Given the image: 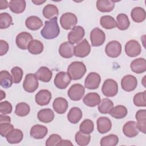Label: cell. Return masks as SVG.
Masks as SVG:
<instances>
[{
	"label": "cell",
	"mask_w": 146,
	"mask_h": 146,
	"mask_svg": "<svg viewBox=\"0 0 146 146\" xmlns=\"http://www.w3.org/2000/svg\"><path fill=\"white\" fill-rule=\"evenodd\" d=\"M57 17L53 18L44 22V26L40 31V34L46 39L56 38L60 33V29L57 22Z\"/></svg>",
	"instance_id": "6da1fadb"
},
{
	"label": "cell",
	"mask_w": 146,
	"mask_h": 146,
	"mask_svg": "<svg viewBox=\"0 0 146 146\" xmlns=\"http://www.w3.org/2000/svg\"><path fill=\"white\" fill-rule=\"evenodd\" d=\"M87 68L82 62L75 61L72 62L67 68V74L72 80H79L86 74Z\"/></svg>",
	"instance_id": "7a4b0ae2"
},
{
	"label": "cell",
	"mask_w": 146,
	"mask_h": 146,
	"mask_svg": "<svg viewBox=\"0 0 146 146\" xmlns=\"http://www.w3.org/2000/svg\"><path fill=\"white\" fill-rule=\"evenodd\" d=\"M102 91L107 97H113L118 92V85L117 82L112 79H106L102 86Z\"/></svg>",
	"instance_id": "3957f363"
},
{
	"label": "cell",
	"mask_w": 146,
	"mask_h": 146,
	"mask_svg": "<svg viewBox=\"0 0 146 146\" xmlns=\"http://www.w3.org/2000/svg\"><path fill=\"white\" fill-rule=\"evenodd\" d=\"M77 23V17L72 13H64L60 18V23L64 30L72 29L75 27Z\"/></svg>",
	"instance_id": "277c9868"
},
{
	"label": "cell",
	"mask_w": 146,
	"mask_h": 146,
	"mask_svg": "<svg viewBox=\"0 0 146 146\" xmlns=\"http://www.w3.org/2000/svg\"><path fill=\"white\" fill-rule=\"evenodd\" d=\"M39 83L35 74H28L26 75L23 83V88L27 92H34L38 87Z\"/></svg>",
	"instance_id": "5b68a950"
},
{
	"label": "cell",
	"mask_w": 146,
	"mask_h": 146,
	"mask_svg": "<svg viewBox=\"0 0 146 146\" xmlns=\"http://www.w3.org/2000/svg\"><path fill=\"white\" fill-rule=\"evenodd\" d=\"M85 93L84 87L79 83L72 85L67 91L68 97L73 101H79L84 96Z\"/></svg>",
	"instance_id": "8992f818"
},
{
	"label": "cell",
	"mask_w": 146,
	"mask_h": 146,
	"mask_svg": "<svg viewBox=\"0 0 146 146\" xmlns=\"http://www.w3.org/2000/svg\"><path fill=\"white\" fill-rule=\"evenodd\" d=\"M90 40L92 46L98 47L102 46L106 40L104 32L98 27L94 29L90 33Z\"/></svg>",
	"instance_id": "52a82bcc"
},
{
	"label": "cell",
	"mask_w": 146,
	"mask_h": 146,
	"mask_svg": "<svg viewBox=\"0 0 146 146\" xmlns=\"http://www.w3.org/2000/svg\"><path fill=\"white\" fill-rule=\"evenodd\" d=\"M85 31L83 27L80 26H75L68 34V41L73 44L78 43L82 40Z\"/></svg>",
	"instance_id": "ba28073f"
},
{
	"label": "cell",
	"mask_w": 146,
	"mask_h": 146,
	"mask_svg": "<svg viewBox=\"0 0 146 146\" xmlns=\"http://www.w3.org/2000/svg\"><path fill=\"white\" fill-rule=\"evenodd\" d=\"M91 46L86 39L79 42L74 47V55L76 57L84 58L89 55Z\"/></svg>",
	"instance_id": "9c48e42d"
},
{
	"label": "cell",
	"mask_w": 146,
	"mask_h": 146,
	"mask_svg": "<svg viewBox=\"0 0 146 146\" xmlns=\"http://www.w3.org/2000/svg\"><path fill=\"white\" fill-rule=\"evenodd\" d=\"M71 80L67 72L60 71L55 75L54 83L55 86L59 89H65L69 85Z\"/></svg>",
	"instance_id": "30bf717a"
},
{
	"label": "cell",
	"mask_w": 146,
	"mask_h": 146,
	"mask_svg": "<svg viewBox=\"0 0 146 146\" xmlns=\"http://www.w3.org/2000/svg\"><path fill=\"white\" fill-rule=\"evenodd\" d=\"M141 51V46L136 40H130L125 45V52L129 57H136L140 55Z\"/></svg>",
	"instance_id": "8fae6325"
},
{
	"label": "cell",
	"mask_w": 146,
	"mask_h": 146,
	"mask_svg": "<svg viewBox=\"0 0 146 146\" xmlns=\"http://www.w3.org/2000/svg\"><path fill=\"white\" fill-rule=\"evenodd\" d=\"M105 52L109 57L117 58L121 52V44L117 40H112L107 44Z\"/></svg>",
	"instance_id": "7c38bea8"
},
{
	"label": "cell",
	"mask_w": 146,
	"mask_h": 146,
	"mask_svg": "<svg viewBox=\"0 0 146 146\" xmlns=\"http://www.w3.org/2000/svg\"><path fill=\"white\" fill-rule=\"evenodd\" d=\"M101 82L100 75L96 72H90L86 78L84 80L85 87L89 90L97 89Z\"/></svg>",
	"instance_id": "4fadbf2b"
},
{
	"label": "cell",
	"mask_w": 146,
	"mask_h": 146,
	"mask_svg": "<svg viewBox=\"0 0 146 146\" xmlns=\"http://www.w3.org/2000/svg\"><path fill=\"white\" fill-rule=\"evenodd\" d=\"M33 39V36L29 33L23 31L19 33L15 39V42L17 47L22 50L28 48L30 42Z\"/></svg>",
	"instance_id": "5bb4252c"
},
{
	"label": "cell",
	"mask_w": 146,
	"mask_h": 146,
	"mask_svg": "<svg viewBox=\"0 0 146 146\" xmlns=\"http://www.w3.org/2000/svg\"><path fill=\"white\" fill-rule=\"evenodd\" d=\"M137 80L136 78L132 75L124 76L121 80V86L123 90L127 92L133 91L137 87Z\"/></svg>",
	"instance_id": "9a60e30c"
},
{
	"label": "cell",
	"mask_w": 146,
	"mask_h": 146,
	"mask_svg": "<svg viewBox=\"0 0 146 146\" xmlns=\"http://www.w3.org/2000/svg\"><path fill=\"white\" fill-rule=\"evenodd\" d=\"M51 98L52 96L50 91L48 90H41L35 95V100L37 104L43 106L49 104Z\"/></svg>",
	"instance_id": "2e32d148"
},
{
	"label": "cell",
	"mask_w": 146,
	"mask_h": 146,
	"mask_svg": "<svg viewBox=\"0 0 146 146\" xmlns=\"http://www.w3.org/2000/svg\"><path fill=\"white\" fill-rule=\"evenodd\" d=\"M74 46L73 44L64 42L59 47V53L64 58H70L74 55Z\"/></svg>",
	"instance_id": "e0dca14e"
},
{
	"label": "cell",
	"mask_w": 146,
	"mask_h": 146,
	"mask_svg": "<svg viewBox=\"0 0 146 146\" xmlns=\"http://www.w3.org/2000/svg\"><path fill=\"white\" fill-rule=\"evenodd\" d=\"M48 133L47 128L43 125L36 124L33 125L30 129V136L35 139L44 138Z\"/></svg>",
	"instance_id": "ac0fdd59"
},
{
	"label": "cell",
	"mask_w": 146,
	"mask_h": 146,
	"mask_svg": "<svg viewBox=\"0 0 146 146\" xmlns=\"http://www.w3.org/2000/svg\"><path fill=\"white\" fill-rule=\"evenodd\" d=\"M97 129L100 133H106L109 132L112 127L111 120L107 117H99L96 121Z\"/></svg>",
	"instance_id": "d6986e66"
},
{
	"label": "cell",
	"mask_w": 146,
	"mask_h": 146,
	"mask_svg": "<svg viewBox=\"0 0 146 146\" xmlns=\"http://www.w3.org/2000/svg\"><path fill=\"white\" fill-rule=\"evenodd\" d=\"M139 129L136 123L134 121H128L123 125V132L128 137H134L139 134Z\"/></svg>",
	"instance_id": "ffe728a7"
},
{
	"label": "cell",
	"mask_w": 146,
	"mask_h": 146,
	"mask_svg": "<svg viewBox=\"0 0 146 146\" xmlns=\"http://www.w3.org/2000/svg\"><path fill=\"white\" fill-rule=\"evenodd\" d=\"M68 106L67 100L62 97L56 98L52 103V107L54 111L59 114L65 113L68 108Z\"/></svg>",
	"instance_id": "44dd1931"
},
{
	"label": "cell",
	"mask_w": 146,
	"mask_h": 146,
	"mask_svg": "<svg viewBox=\"0 0 146 146\" xmlns=\"http://www.w3.org/2000/svg\"><path fill=\"white\" fill-rule=\"evenodd\" d=\"M131 70L136 74H141L146 71V60L144 58H139L132 60L130 64Z\"/></svg>",
	"instance_id": "7402d4cb"
},
{
	"label": "cell",
	"mask_w": 146,
	"mask_h": 146,
	"mask_svg": "<svg viewBox=\"0 0 146 146\" xmlns=\"http://www.w3.org/2000/svg\"><path fill=\"white\" fill-rule=\"evenodd\" d=\"M136 119L137 120L136 125L139 131L141 132L146 133V110H139L136 113Z\"/></svg>",
	"instance_id": "603a6c76"
},
{
	"label": "cell",
	"mask_w": 146,
	"mask_h": 146,
	"mask_svg": "<svg viewBox=\"0 0 146 146\" xmlns=\"http://www.w3.org/2000/svg\"><path fill=\"white\" fill-rule=\"evenodd\" d=\"M101 101L100 95L96 92H90L86 94L83 99V103L88 107H94L98 106Z\"/></svg>",
	"instance_id": "cb8c5ba5"
},
{
	"label": "cell",
	"mask_w": 146,
	"mask_h": 146,
	"mask_svg": "<svg viewBox=\"0 0 146 146\" xmlns=\"http://www.w3.org/2000/svg\"><path fill=\"white\" fill-rule=\"evenodd\" d=\"M54 111L50 108H44L40 110L37 114L38 120L44 123L51 122L54 119Z\"/></svg>",
	"instance_id": "d4e9b609"
},
{
	"label": "cell",
	"mask_w": 146,
	"mask_h": 146,
	"mask_svg": "<svg viewBox=\"0 0 146 146\" xmlns=\"http://www.w3.org/2000/svg\"><path fill=\"white\" fill-rule=\"evenodd\" d=\"M35 74L38 80L45 83L50 82L52 76V71L45 66L40 67Z\"/></svg>",
	"instance_id": "484cf974"
},
{
	"label": "cell",
	"mask_w": 146,
	"mask_h": 146,
	"mask_svg": "<svg viewBox=\"0 0 146 146\" xmlns=\"http://www.w3.org/2000/svg\"><path fill=\"white\" fill-rule=\"evenodd\" d=\"M26 26L31 30H37L43 26L42 21L35 15L29 17L25 21Z\"/></svg>",
	"instance_id": "4316f807"
},
{
	"label": "cell",
	"mask_w": 146,
	"mask_h": 146,
	"mask_svg": "<svg viewBox=\"0 0 146 146\" xmlns=\"http://www.w3.org/2000/svg\"><path fill=\"white\" fill-rule=\"evenodd\" d=\"M23 137V133L21 129H13L6 136V138L8 143L10 144H17L20 143Z\"/></svg>",
	"instance_id": "83f0119b"
},
{
	"label": "cell",
	"mask_w": 146,
	"mask_h": 146,
	"mask_svg": "<svg viewBox=\"0 0 146 146\" xmlns=\"http://www.w3.org/2000/svg\"><path fill=\"white\" fill-rule=\"evenodd\" d=\"M96 7L99 11L102 13L111 12L115 7V2L111 0H98Z\"/></svg>",
	"instance_id": "f1b7e54d"
},
{
	"label": "cell",
	"mask_w": 146,
	"mask_h": 146,
	"mask_svg": "<svg viewBox=\"0 0 146 146\" xmlns=\"http://www.w3.org/2000/svg\"><path fill=\"white\" fill-rule=\"evenodd\" d=\"M82 116V110L77 107H74L70 110L67 114V119L71 123L76 124L80 120Z\"/></svg>",
	"instance_id": "f546056e"
},
{
	"label": "cell",
	"mask_w": 146,
	"mask_h": 146,
	"mask_svg": "<svg viewBox=\"0 0 146 146\" xmlns=\"http://www.w3.org/2000/svg\"><path fill=\"white\" fill-rule=\"evenodd\" d=\"M26 1L24 0H11L9 2L10 10L15 14L23 13L26 9Z\"/></svg>",
	"instance_id": "4dcf8cb0"
},
{
	"label": "cell",
	"mask_w": 146,
	"mask_h": 146,
	"mask_svg": "<svg viewBox=\"0 0 146 146\" xmlns=\"http://www.w3.org/2000/svg\"><path fill=\"white\" fill-rule=\"evenodd\" d=\"M131 16L134 22L140 23L145 19L146 13L143 8L141 7H135L131 10Z\"/></svg>",
	"instance_id": "1f68e13d"
},
{
	"label": "cell",
	"mask_w": 146,
	"mask_h": 146,
	"mask_svg": "<svg viewBox=\"0 0 146 146\" xmlns=\"http://www.w3.org/2000/svg\"><path fill=\"white\" fill-rule=\"evenodd\" d=\"M98 109L99 112L103 114L110 113L113 108V103L108 98L103 99L98 105Z\"/></svg>",
	"instance_id": "d6a6232c"
},
{
	"label": "cell",
	"mask_w": 146,
	"mask_h": 146,
	"mask_svg": "<svg viewBox=\"0 0 146 146\" xmlns=\"http://www.w3.org/2000/svg\"><path fill=\"white\" fill-rule=\"evenodd\" d=\"M13 83V79L10 74L6 70L0 72V85L5 88H10Z\"/></svg>",
	"instance_id": "836d02e7"
},
{
	"label": "cell",
	"mask_w": 146,
	"mask_h": 146,
	"mask_svg": "<svg viewBox=\"0 0 146 146\" xmlns=\"http://www.w3.org/2000/svg\"><path fill=\"white\" fill-rule=\"evenodd\" d=\"M42 13L43 16L46 18L49 19L57 17L59 14L58 7L52 4H48L46 5L43 9Z\"/></svg>",
	"instance_id": "e575fe53"
},
{
	"label": "cell",
	"mask_w": 146,
	"mask_h": 146,
	"mask_svg": "<svg viewBox=\"0 0 146 146\" xmlns=\"http://www.w3.org/2000/svg\"><path fill=\"white\" fill-rule=\"evenodd\" d=\"M116 26L120 30H125L128 29L130 22L128 16L125 14L120 13L116 17Z\"/></svg>",
	"instance_id": "d590c367"
},
{
	"label": "cell",
	"mask_w": 146,
	"mask_h": 146,
	"mask_svg": "<svg viewBox=\"0 0 146 146\" xmlns=\"http://www.w3.org/2000/svg\"><path fill=\"white\" fill-rule=\"evenodd\" d=\"M127 113L128 110L127 108L122 105H118L114 107L110 113L112 117L117 119L124 118L127 116Z\"/></svg>",
	"instance_id": "8d00e7d4"
},
{
	"label": "cell",
	"mask_w": 146,
	"mask_h": 146,
	"mask_svg": "<svg viewBox=\"0 0 146 146\" xmlns=\"http://www.w3.org/2000/svg\"><path fill=\"white\" fill-rule=\"evenodd\" d=\"M29 52L34 55H38L42 52L43 50V44L39 40L33 39L28 46Z\"/></svg>",
	"instance_id": "74e56055"
},
{
	"label": "cell",
	"mask_w": 146,
	"mask_h": 146,
	"mask_svg": "<svg viewBox=\"0 0 146 146\" xmlns=\"http://www.w3.org/2000/svg\"><path fill=\"white\" fill-rule=\"evenodd\" d=\"M101 26L107 30L112 29L116 26V22L115 19L110 15L102 16L100 19Z\"/></svg>",
	"instance_id": "f35d334b"
},
{
	"label": "cell",
	"mask_w": 146,
	"mask_h": 146,
	"mask_svg": "<svg viewBox=\"0 0 146 146\" xmlns=\"http://www.w3.org/2000/svg\"><path fill=\"white\" fill-rule=\"evenodd\" d=\"M119 142V137L114 134H110L102 137L100 140L101 146H115Z\"/></svg>",
	"instance_id": "ab89813d"
},
{
	"label": "cell",
	"mask_w": 146,
	"mask_h": 146,
	"mask_svg": "<svg viewBox=\"0 0 146 146\" xmlns=\"http://www.w3.org/2000/svg\"><path fill=\"white\" fill-rule=\"evenodd\" d=\"M30 111L29 105L25 102H21L18 103L15 106V113L20 117L27 116Z\"/></svg>",
	"instance_id": "60d3db41"
},
{
	"label": "cell",
	"mask_w": 146,
	"mask_h": 146,
	"mask_svg": "<svg viewBox=\"0 0 146 146\" xmlns=\"http://www.w3.org/2000/svg\"><path fill=\"white\" fill-rule=\"evenodd\" d=\"M91 139L90 134H85L80 131L77 132L75 136V140L76 144L80 146L87 145L89 144Z\"/></svg>",
	"instance_id": "b9f144b4"
},
{
	"label": "cell",
	"mask_w": 146,
	"mask_h": 146,
	"mask_svg": "<svg viewBox=\"0 0 146 146\" xmlns=\"http://www.w3.org/2000/svg\"><path fill=\"white\" fill-rule=\"evenodd\" d=\"M94 129V122L90 119H85L79 126V131L85 134H90Z\"/></svg>",
	"instance_id": "7bdbcfd3"
},
{
	"label": "cell",
	"mask_w": 146,
	"mask_h": 146,
	"mask_svg": "<svg viewBox=\"0 0 146 146\" xmlns=\"http://www.w3.org/2000/svg\"><path fill=\"white\" fill-rule=\"evenodd\" d=\"M13 19L11 16L7 13L0 14V29H5L9 27L12 24Z\"/></svg>",
	"instance_id": "ee69618b"
},
{
	"label": "cell",
	"mask_w": 146,
	"mask_h": 146,
	"mask_svg": "<svg viewBox=\"0 0 146 146\" xmlns=\"http://www.w3.org/2000/svg\"><path fill=\"white\" fill-rule=\"evenodd\" d=\"M133 103L137 107L146 106V91L139 92L135 95L133 97Z\"/></svg>",
	"instance_id": "f6af8a7d"
},
{
	"label": "cell",
	"mask_w": 146,
	"mask_h": 146,
	"mask_svg": "<svg viewBox=\"0 0 146 146\" xmlns=\"http://www.w3.org/2000/svg\"><path fill=\"white\" fill-rule=\"evenodd\" d=\"M11 73L13 79V83L15 84L19 83L21 81L23 75L22 69L18 66L14 67L11 70Z\"/></svg>",
	"instance_id": "bcb514c9"
},
{
	"label": "cell",
	"mask_w": 146,
	"mask_h": 146,
	"mask_svg": "<svg viewBox=\"0 0 146 146\" xmlns=\"http://www.w3.org/2000/svg\"><path fill=\"white\" fill-rule=\"evenodd\" d=\"M62 140V137L58 134H52L46 141V146H55L57 145L58 143Z\"/></svg>",
	"instance_id": "7dc6e473"
},
{
	"label": "cell",
	"mask_w": 146,
	"mask_h": 146,
	"mask_svg": "<svg viewBox=\"0 0 146 146\" xmlns=\"http://www.w3.org/2000/svg\"><path fill=\"white\" fill-rule=\"evenodd\" d=\"M12 105L8 101H3L0 103V112L2 114H9L12 112Z\"/></svg>",
	"instance_id": "c3c4849f"
},
{
	"label": "cell",
	"mask_w": 146,
	"mask_h": 146,
	"mask_svg": "<svg viewBox=\"0 0 146 146\" xmlns=\"http://www.w3.org/2000/svg\"><path fill=\"white\" fill-rule=\"evenodd\" d=\"M14 129L10 123H0V134L2 137H6L7 134Z\"/></svg>",
	"instance_id": "681fc988"
},
{
	"label": "cell",
	"mask_w": 146,
	"mask_h": 146,
	"mask_svg": "<svg viewBox=\"0 0 146 146\" xmlns=\"http://www.w3.org/2000/svg\"><path fill=\"white\" fill-rule=\"evenodd\" d=\"M9 48V44L4 40H0V55L3 56L6 54Z\"/></svg>",
	"instance_id": "f907efd6"
},
{
	"label": "cell",
	"mask_w": 146,
	"mask_h": 146,
	"mask_svg": "<svg viewBox=\"0 0 146 146\" xmlns=\"http://www.w3.org/2000/svg\"><path fill=\"white\" fill-rule=\"evenodd\" d=\"M11 123V118L10 116L1 114L0 115V123Z\"/></svg>",
	"instance_id": "816d5d0a"
},
{
	"label": "cell",
	"mask_w": 146,
	"mask_h": 146,
	"mask_svg": "<svg viewBox=\"0 0 146 146\" xmlns=\"http://www.w3.org/2000/svg\"><path fill=\"white\" fill-rule=\"evenodd\" d=\"M9 6V2L6 0H0V9L4 10L8 7Z\"/></svg>",
	"instance_id": "f5cc1de1"
},
{
	"label": "cell",
	"mask_w": 146,
	"mask_h": 146,
	"mask_svg": "<svg viewBox=\"0 0 146 146\" xmlns=\"http://www.w3.org/2000/svg\"><path fill=\"white\" fill-rule=\"evenodd\" d=\"M57 145H59V146H61V145H71V146H72L73 145V144L71 143V141L68 140H62L59 143H58Z\"/></svg>",
	"instance_id": "db71d44e"
},
{
	"label": "cell",
	"mask_w": 146,
	"mask_h": 146,
	"mask_svg": "<svg viewBox=\"0 0 146 146\" xmlns=\"http://www.w3.org/2000/svg\"><path fill=\"white\" fill-rule=\"evenodd\" d=\"M33 3H34V4L36 5H40L43 3H44L46 1H40V0H36V1H31Z\"/></svg>",
	"instance_id": "11a10c76"
},
{
	"label": "cell",
	"mask_w": 146,
	"mask_h": 146,
	"mask_svg": "<svg viewBox=\"0 0 146 146\" xmlns=\"http://www.w3.org/2000/svg\"><path fill=\"white\" fill-rule=\"evenodd\" d=\"M6 94L2 90H0V100H2L3 99L5 98Z\"/></svg>",
	"instance_id": "9f6ffc18"
}]
</instances>
